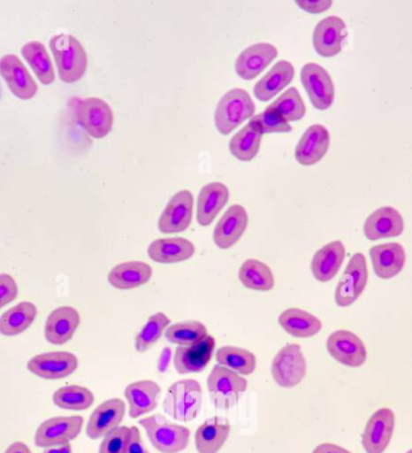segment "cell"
Returning <instances> with one entry per match:
<instances>
[{"mask_svg": "<svg viewBox=\"0 0 412 453\" xmlns=\"http://www.w3.org/2000/svg\"><path fill=\"white\" fill-rule=\"evenodd\" d=\"M248 216L244 206L232 205L215 226L214 242L219 249L237 244L248 228Z\"/></svg>", "mask_w": 412, "mask_h": 453, "instance_id": "cell-22", "label": "cell"}, {"mask_svg": "<svg viewBox=\"0 0 412 453\" xmlns=\"http://www.w3.org/2000/svg\"><path fill=\"white\" fill-rule=\"evenodd\" d=\"M161 395V386L151 380H141L126 388L125 396L129 405V416L139 418L149 414L157 408V399Z\"/></svg>", "mask_w": 412, "mask_h": 453, "instance_id": "cell-24", "label": "cell"}, {"mask_svg": "<svg viewBox=\"0 0 412 453\" xmlns=\"http://www.w3.org/2000/svg\"><path fill=\"white\" fill-rule=\"evenodd\" d=\"M125 453H149L142 441L141 432L138 427H132L129 431L127 444H126Z\"/></svg>", "mask_w": 412, "mask_h": 453, "instance_id": "cell-45", "label": "cell"}, {"mask_svg": "<svg viewBox=\"0 0 412 453\" xmlns=\"http://www.w3.org/2000/svg\"><path fill=\"white\" fill-rule=\"evenodd\" d=\"M53 58L57 65L58 75L63 82L79 81L88 69V53L75 36L58 35L50 40Z\"/></svg>", "mask_w": 412, "mask_h": 453, "instance_id": "cell-1", "label": "cell"}, {"mask_svg": "<svg viewBox=\"0 0 412 453\" xmlns=\"http://www.w3.org/2000/svg\"><path fill=\"white\" fill-rule=\"evenodd\" d=\"M307 375V361L301 346L287 344L280 349L271 362V376L282 388H294Z\"/></svg>", "mask_w": 412, "mask_h": 453, "instance_id": "cell-6", "label": "cell"}, {"mask_svg": "<svg viewBox=\"0 0 412 453\" xmlns=\"http://www.w3.org/2000/svg\"><path fill=\"white\" fill-rule=\"evenodd\" d=\"M229 191L221 182H211L202 188L198 196L197 221L202 226H210L216 216L227 204Z\"/></svg>", "mask_w": 412, "mask_h": 453, "instance_id": "cell-26", "label": "cell"}, {"mask_svg": "<svg viewBox=\"0 0 412 453\" xmlns=\"http://www.w3.org/2000/svg\"><path fill=\"white\" fill-rule=\"evenodd\" d=\"M5 453H32L31 449H29L28 446L25 444V442L16 441L12 442L11 445H9V448L6 449Z\"/></svg>", "mask_w": 412, "mask_h": 453, "instance_id": "cell-48", "label": "cell"}, {"mask_svg": "<svg viewBox=\"0 0 412 453\" xmlns=\"http://www.w3.org/2000/svg\"><path fill=\"white\" fill-rule=\"evenodd\" d=\"M312 453H352L348 451V449L341 448V446L335 444H329V442H324V444L318 445L317 448L312 451Z\"/></svg>", "mask_w": 412, "mask_h": 453, "instance_id": "cell-47", "label": "cell"}, {"mask_svg": "<svg viewBox=\"0 0 412 453\" xmlns=\"http://www.w3.org/2000/svg\"><path fill=\"white\" fill-rule=\"evenodd\" d=\"M139 425L145 429L152 446L161 453H179L188 448L191 431L163 415L148 416L141 418Z\"/></svg>", "mask_w": 412, "mask_h": 453, "instance_id": "cell-3", "label": "cell"}, {"mask_svg": "<svg viewBox=\"0 0 412 453\" xmlns=\"http://www.w3.org/2000/svg\"><path fill=\"white\" fill-rule=\"evenodd\" d=\"M375 274L378 278L393 279L403 271L407 255L403 246L398 242L374 246L370 249Z\"/></svg>", "mask_w": 412, "mask_h": 453, "instance_id": "cell-25", "label": "cell"}, {"mask_svg": "<svg viewBox=\"0 0 412 453\" xmlns=\"http://www.w3.org/2000/svg\"><path fill=\"white\" fill-rule=\"evenodd\" d=\"M368 265L363 253H355L352 256L335 289V303L340 308H347L354 304L362 293L364 292L368 283Z\"/></svg>", "mask_w": 412, "mask_h": 453, "instance_id": "cell-7", "label": "cell"}, {"mask_svg": "<svg viewBox=\"0 0 412 453\" xmlns=\"http://www.w3.org/2000/svg\"><path fill=\"white\" fill-rule=\"evenodd\" d=\"M255 109V103L245 89H231L222 96L216 108V128L221 134H231L245 119L254 118Z\"/></svg>", "mask_w": 412, "mask_h": 453, "instance_id": "cell-5", "label": "cell"}, {"mask_svg": "<svg viewBox=\"0 0 412 453\" xmlns=\"http://www.w3.org/2000/svg\"><path fill=\"white\" fill-rule=\"evenodd\" d=\"M278 325L294 338H311L322 329V322L305 310L290 308L278 316Z\"/></svg>", "mask_w": 412, "mask_h": 453, "instance_id": "cell-32", "label": "cell"}, {"mask_svg": "<svg viewBox=\"0 0 412 453\" xmlns=\"http://www.w3.org/2000/svg\"><path fill=\"white\" fill-rule=\"evenodd\" d=\"M395 426L394 412L391 409L378 410L365 426L362 445L367 453H384L390 445Z\"/></svg>", "mask_w": 412, "mask_h": 453, "instance_id": "cell-14", "label": "cell"}, {"mask_svg": "<svg viewBox=\"0 0 412 453\" xmlns=\"http://www.w3.org/2000/svg\"><path fill=\"white\" fill-rule=\"evenodd\" d=\"M0 75L5 80L10 91L22 101H29L38 93V85L31 73L18 56H3L0 58Z\"/></svg>", "mask_w": 412, "mask_h": 453, "instance_id": "cell-13", "label": "cell"}, {"mask_svg": "<svg viewBox=\"0 0 412 453\" xmlns=\"http://www.w3.org/2000/svg\"><path fill=\"white\" fill-rule=\"evenodd\" d=\"M347 25L338 16H329L317 23L312 36L314 48L318 55L334 57L342 50V42L347 38Z\"/></svg>", "mask_w": 412, "mask_h": 453, "instance_id": "cell-18", "label": "cell"}, {"mask_svg": "<svg viewBox=\"0 0 412 453\" xmlns=\"http://www.w3.org/2000/svg\"><path fill=\"white\" fill-rule=\"evenodd\" d=\"M331 144L328 129L322 125H312L305 131L295 148V158L301 165H314L327 153Z\"/></svg>", "mask_w": 412, "mask_h": 453, "instance_id": "cell-23", "label": "cell"}, {"mask_svg": "<svg viewBox=\"0 0 412 453\" xmlns=\"http://www.w3.org/2000/svg\"><path fill=\"white\" fill-rule=\"evenodd\" d=\"M208 335L204 323L199 321H186L175 323L165 331V339L172 344L189 346L197 344Z\"/></svg>", "mask_w": 412, "mask_h": 453, "instance_id": "cell-39", "label": "cell"}, {"mask_svg": "<svg viewBox=\"0 0 412 453\" xmlns=\"http://www.w3.org/2000/svg\"><path fill=\"white\" fill-rule=\"evenodd\" d=\"M215 348L216 340L209 334L197 344L179 346L174 355L175 371L180 375L202 372L210 363Z\"/></svg>", "mask_w": 412, "mask_h": 453, "instance_id": "cell-16", "label": "cell"}, {"mask_svg": "<svg viewBox=\"0 0 412 453\" xmlns=\"http://www.w3.org/2000/svg\"><path fill=\"white\" fill-rule=\"evenodd\" d=\"M248 125L255 127L262 134H271V133H290L292 127L284 118L271 108V105L263 112L254 116L248 122Z\"/></svg>", "mask_w": 412, "mask_h": 453, "instance_id": "cell-42", "label": "cell"}, {"mask_svg": "<svg viewBox=\"0 0 412 453\" xmlns=\"http://www.w3.org/2000/svg\"><path fill=\"white\" fill-rule=\"evenodd\" d=\"M85 419L81 416L52 418L46 419L35 432V445L39 448H55L68 444L78 438Z\"/></svg>", "mask_w": 412, "mask_h": 453, "instance_id": "cell-8", "label": "cell"}, {"mask_svg": "<svg viewBox=\"0 0 412 453\" xmlns=\"http://www.w3.org/2000/svg\"><path fill=\"white\" fill-rule=\"evenodd\" d=\"M53 403L61 409L81 411L91 408L95 403V395L82 386H65L53 393Z\"/></svg>", "mask_w": 412, "mask_h": 453, "instance_id": "cell-38", "label": "cell"}, {"mask_svg": "<svg viewBox=\"0 0 412 453\" xmlns=\"http://www.w3.org/2000/svg\"><path fill=\"white\" fill-rule=\"evenodd\" d=\"M231 423L225 418H211L199 426L195 432V449L198 453H218L227 441Z\"/></svg>", "mask_w": 412, "mask_h": 453, "instance_id": "cell-29", "label": "cell"}, {"mask_svg": "<svg viewBox=\"0 0 412 453\" xmlns=\"http://www.w3.org/2000/svg\"><path fill=\"white\" fill-rule=\"evenodd\" d=\"M202 388L197 380L185 379L176 381L168 389L163 409L178 422H191L201 412Z\"/></svg>", "mask_w": 412, "mask_h": 453, "instance_id": "cell-2", "label": "cell"}, {"mask_svg": "<svg viewBox=\"0 0 412 453\" xmlns=\"http://www.w3.org/2000/svg\"><path fill=\"white\" fill-rule=\"evenodd\" d=\"M239 280L246 288L259 292L271 291L275 285L271 269L258 259H248L242 263Z\"/></svg>", "mask_w": 412, "mask_h": 453, "instance_id": "cell-34", "label": "cell"}, {"mask_svg": "<svg viewBox=\"0 0 412 453\" xmlns=\"http://www.w3.org/2000/svg\"><path fill=\"white\" fill-rule=\"evenodd\" d=\"M19 296V286L15 279L8 274H0V309L15 301Z\"/></svg>", "mask_w": 412, "mask_h": 453, "instance_id": "cell-44", "label": "cell"}, {"mask_svg": "<svg viewBox=\"0 0 412 453\" xmlns=\"http://www.w3.org/2000/svg\"><path fill=\"white\" fill-rule=\"evenodd\" d=\"M278 56V49L268 42H259L245 49L235 62V72L242 80H254Z\"/></svg>", "mask_w": 412, "mask_h": 453, "instance_id": "cell-19", "label": "cell"}, {"mask_svg": "<svg viewBox=\"0 0 412 453\" xmlns=\"http://www.w3.org/2000/svg\"><path fill=\"white\" fill-rule=\"evenodd\" d=\"M131 428L118 427L109 433L103 439L99 446V453H125L126 444Z\"/></svg>", "mask_w": 412, "mask_h": 453, "instance_id": "cell-43", "label": "cell"}, {"mask_svg": "<svg viewBox=\"0 0 412 453\" xmlns=\"http://www.w3.org/2000/svg\"><path fill=\"white\" fill-rule=\"evenodd\" d=\"M80 314L72 306L53 310L45 323V338L50 344L65 345L74 336L79 328Z\"/></svg>", "mask_w": 412, "mask_h": 453, "instance_id": "cell-21", "label": "cell"}, {"mask_svg": "<svg viewBox=\"0 0 412 453\" xmlns=\"http://www.w3.org/2000/svg\"><path fill=\"white\" fill-rule=\"evenodd\" d=\"M404 232L403 216L392 206H384L375 210L365 219L364 235L371 242L385 238H395Z\"/></svg>", "mask_w": 412, "mask_h": 453, "instance_id": "cell-20", "label": "cell"}, {"mask_svg": "<svg viewBox=\"0 0 412 453\" xmlns=\"http://www.w3.org/2000/svg\"><path fill=\"white\" fill-rule=\"evenodd\" d=\"M38 315L36 306L31 302H22L0 316V334L16 336L31 327Z\"/></svg>", "mask_w": 412, "mask_h": 453, "instance_id": "cell-33", "label": "cell"}, {"mask_svg": "<svg viewBox=\"0 0 412 453\" xmlns=\"http://www.w3.org/2000/svg\"><path fill=\"white\" fill-rule=\"evenodd\" d=\"M152 278V268L148 263L132 261L114 266L109 273L108 281L112 288L133 289L141 288Z\"/></svg>", "mask_w": 412, "mask_h": 453, "instance_id": "cell-30", "label": "cell"}, {"mask_svg": "<svg viewBox=\"0 0 412 453\" xmlns=\"http://www.w3.org/2000/svg\"><path fill=\"white\" fill-rule=\"evenodd\" d=\"M195 248L185 238L158 239L149 246V257L161 265L187 261L195 255Z\"/></svg>", "mask_w": 412, "mask_h": 453, "instance_id": "cell-27", "label": "cell"}, {"mask_svg": "<svg viewBox=\"0 0 412 453\" xmlns=\"http://www.w3.org/2000/svg\"><path fill=\"white\" fill-rule=\"evenodd\" d=\"M248 386V380L244 376L224 365H215L208 378V391L212 404L224 411L238 404Z\"/></svg>", "mask_w": 412, "mask_h": 453, "instance_id": "cell-4", "label": "cell"}, {"mask_svg": "<svg viewBox=\"0 0 412 453\" xmlns=\"http://www.w3.org/2000/svg\"><path fill=\"white\" fill-rule=\"evenodd\" d=\"M262 133L251 125L245 126L240 132L233 136L229 142V150L235 158L248 162L254 159L259 151Z\"/></svg>", "mask_w": 412, "mask_h": 453, "instance_id": "cell-37", "label": "cell"}, {"mask_svg": "<svg viewBox=\"0 0 412 453\" xmlns=\"http://www.w3.org/2000/svg\"><path fill=\"white\" fill-rule=\"evenodd\" d=\"M271 106L277 110L288 123L299 121L304 118L305 112H307L303 99L295 88H288L284 95L278 96L277 101L271 103Z\"/></svg>", "mask_w": 412, "mask_h": 453, "instance_id": "cell-41", "label": "cell"}, {"mask_svg": "<svg viewBox=\"0 0 412 453\" xmlns=\"http://www.w3.org/2000/svg\"><path fill=\"white\" fill-rule=\"evenodd\" d=\"M294 78V66L287 61L278 62L269 70L263 79L255 85L256 98L261 102H268L281 92L286 86L290 85Z\"/></svg>", "mask_w": 412, "mask_h": 453, "instance_id": "cell-31", "label": "cell"}, {"mask_svg": "<svg viewBox=\"0 0 412 453\" xmlns=\"http://www.w3.org/2000/svg\"><path fill=\"white\" fill-rule=\"evenodd\" d=\"M126 415V404L122 399L112 398L102 403L93 411L86 433L89 439L104 438L110 432L119 427Z\"/></svg>", "mask_w": 412, "mask_h": 453, "instance_id": "cell-17", "label": "cell"}, {"mask_svg": "<svg viewBox=\"0 0 412 453\" xmlns=\"http://www.w3.org/2000/svg\"><path fill=\"white\" fill-rule=\"evenodd\" d=\"M42 453H72V445L68 442V444L55 446V448H48Z\"/></svg>", "mask_w": 412, "mask_h": 453, "instance_id": "cell-50", "label": "cell"}, {"mask_svg": "<svg viewBox=\"0 0 412 453\" xmlns=\"http://www.w3.org/2000/svg\"><path fill=\"white\" fill-rule=\"evenodd\" d=\"M216 361L240 375H251L257 366V358L248 349L237 346H222L216 351Z\"/></svg>", "mask_w": 412, "mask_h": 453, "instance_id": "cell-36", "label": "cell"}, {"mask_svg": "<svg viewBox=\"0 0 412 453\" xmlns=\"http://www.w3.org/2000/svg\"><path fill=\"white\" fill-rule=\"evenodd\" d=\"M169 361H171V349L165 348L164 351L162 353V357L159 359V369H161L162 372H164L165 369L168 368Z\"/></svg>", "mask_w": 412, "mask_h": 453, "instance_id": "cell-49", "label": "cell"}, {"mask_svg": "<svg viewBox=\"0 0 412 453\" xmlns=\"http://www.w3.org/2000/svg\"><path fill=\"white\" fill-rule=\"evenodd\" d=\"M407 453H412V449H410V451H408Z\"/></svg>", "mask_w": 412, "mask_h": 453, "instance_id": "cell-51", "label": "cell"}, {"mask_svg": "<svg viewBox=\"0 0 412 453\" xmlns=\"http://www.w3.org/2000/svg\"><path fill=\"white\" fill-rule=\"evenodd\" d=\"M76 118L80 126L95 139L105 138L114 125L111 108L99 98H88L80 102L76 108Z\"/></svg>", "mask_w": 412, "mask_h": 453, "instance_id": "cell-9", "label": "cell"}, {"mask_svg": "<svg viewBox=\"0 0 412 453\" xmlns=\"http://www.w3.org/2000/svg\"><path fill=\"white\" fill-rule=\"evenodd\" d=\"M327 349L341 365L350 368H360L367 361V349L360 336L350 331L333 332L327 339Z\"/></svg>", "mask_w": 412, "mask_h": 453, "instance_id": "cell-11", "label": "cell"}, {"mask_svg": "<svg viewBox=\"0 0 412 453\" xmlns=\"http://www.w3.org/2000/svg\"><path fill=\"white\" fill-rule=\"evenodd\" d=\"M194 216V195L181 191L172 196L158 221V229L165 234L185 232Z\"/></svg>", "mask_w": 412, "mask_h": 453, "instance_id": "cell-15", "label": "cell"}, {"mask_svg": "<svg viewBox=\"0 0 412 453\" xmlns=\"http://www.w3.org/2000/svg\"><path fill=\"white\" fill-rule=\"evenodd\" d=\"M301 83L307 89L312 105L318 110H327L333 105L335 88L327 70L316 63H308L301 72Z\"/></svg>", "mask_w": 412, "mask_h": 453, "instance_id": "cell-10", "label": "cell"}, {"mask_svg": "<svg viewBox=\"0 0 412 453\" xmlns=\"http://www.w3.org/2000/svg\"><path fill=\"white\" fill-rule=\"evenodd\" d=\"M79 359L71 352H48L34 356L27 365L28 371L45 380L65 379L78 369Z\"/></svg>", "mask_w": 412, "mask_h": 453, "instance_id": "cell-12", "label": "cell"}, {"mask_svg": "<svg viewBox=\"0 0 412 453\" xmlns=\"http://www.w3.org/2000/svg\"><path fill=\"white\" fill-rule=\"evenodd\" d=\"M345 259V246L341 242H332L315 253L311 272L320 282H328L340 271Z\"/></svg>", "mask_w": 412, "mask_h": 453, "instance_id": "cell-28", "label": "cell"}, {"mask_svg": "<svg viewBox=\"0 0 412 453\" xmlns=\"http://www.w3.org/2000/svg\"><path fill=\"white\" fill-rule=\"evenodd\" d=\"M21 53L42 85H51L55 81V69H53L48 50L42 42H27L22 46Z\"/></svg>", "mask_w": 412, "mask_h": 453, "instance_id": "cell-35", "label": "cell"}, {"mask_svg": "<svg viewBox=\"0 0 412 453\" xmlns=\"http://www.w3.org/2000/svg\"><path fill=\"white\" fill-rule=\"evenodd\" d=\"M169 325H171V319L163 312L149 316L144 327L135 336L136 351H149L161 339L163 333L169 327Z\"/></svg>", "mask_w": 412, "mask_h": 453, "instance_id": "cell-40", "label": "cell"}, {"mask_svg": "<svg viewBox=\"0 0 412 453\" xmlns=\"http://www.w3.org/2000/svg\"><path fill=\"white\" fill-rule=\"evenodd\" d=\"M333 3L331 0H298L297 5L309 13L327 12Z\"/></svg>", "mask_w": 412, "mask_h": 453, "instance_id": "cell-46", "label": "cell"}]
</instances>
